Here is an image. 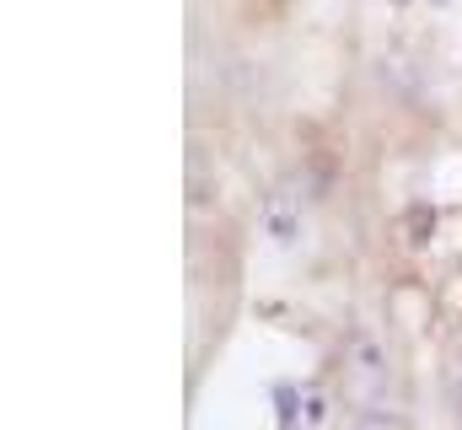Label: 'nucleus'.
I'll list each match as a JSON object with an SVG mask.
<instances>
[{
  "label": "nucleus",
  "instance_id": "obj_1",
  "mask_svg": "<svg viewBox=\"0 0 462 430\" xmlns=\"http://www.w3.org/2000/svg\"><path fill=\"white\" fill-rule=\"evenodd\" d=\"M349 371H355V393L365 398H382V388H387V360H382V350H376V339H355L349 344Z\"/></svg>",
  "mask_w": 462,
  "mask_h": 430
},
{
  "label": "nucleus",
  "instance_id": "obj_2",
  "mask_svg": "<svg viewBox=\"0 0 462 430\" xmlns=\"http://www.w3.org/2000/svg\"><path fill=\"white\" fill-rule=\"evenodd\" d=\"M263 226H269V237H274V242H291V237H296V226H301V205H296V194H291V189L269 194V205H263Z\"/></svg>",
  "mask_w": 462,
  "mask_h": 430
},
{
  "label": "nucleus",
  "instance_id": "obj_3",
  "mask_svg": "<svg viewBox=\"0 0 462 430\" xmlns=\"http://www.w3.org/2000/svg\"><path fill=\"white\" fill-rule=\"evenodd\" d=\"M274 409H280V420H291V415H296V388H291V382H280V388H274Z\"/></svg>",
  "mask_w": 462,
  "mask_h": 430
},
{
  "label": "nucleus",
  "instance_id": "obj_4",
  "mask_svg": "<svg viewBox=\"0 0 462 430\" xmlns=\"http://www.w3.org/2000/svg\"><path fill=\"white\" fill-rule=\"evenodd\" d=\"M436 5H447V0H436Z\"/></svg>",
  "mask_w": 462,
  "mask_h": 430
},
{
  "label": "nucleus",
  "instance_id": "obj_5",
  "mask_svg": "<svg viewBox=\"0 0 462 430\" xmlns=\"http://www.w3.org/2000/svg\"><path fill=\"white\" fill-rule=\"evenodd\" d=\"M355 430H365V425H355Z\"/></svg>",
  "mask_w": 462,
  "mask_h": 430
}]
</instances>
